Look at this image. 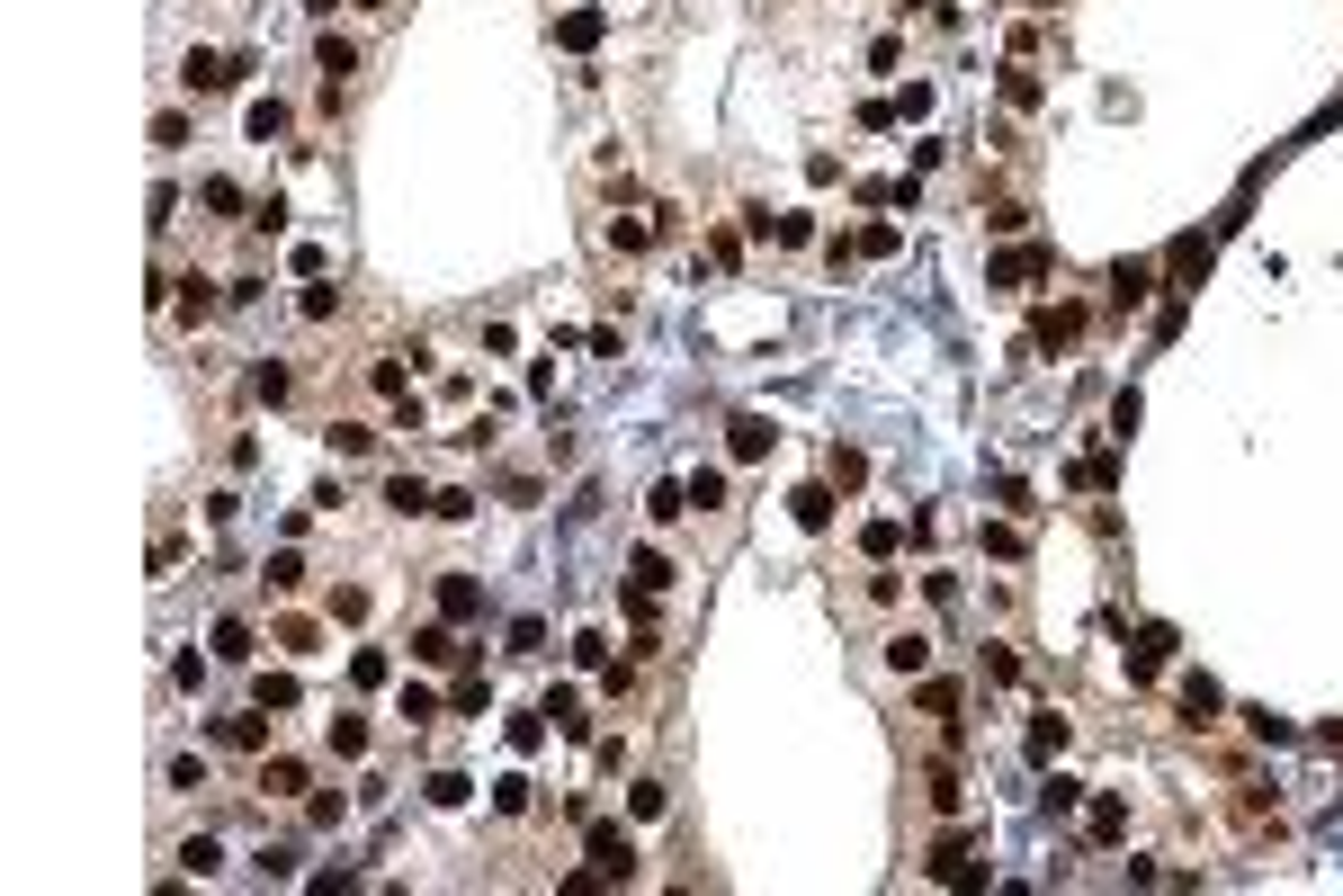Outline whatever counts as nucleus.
<instances>
[{
  "label": "nucleus",
  "mask_w": 1343,
  "mask_h": 896,
  "mask_svg": "<svg viewBox=\"0 0 1343 896\" xmlns=\"http://www.w3.org/2000/svg\"><path fill=\"white\" fill-rule=\"evenodd\" d=\"M645 511H654V520H681V511H690V484H654Z\"/></svg>",
  "instance_id": "42"
},
{
  "label": "nucleus",
  "mask_w": 1343,
  "mask_h": 896,
  "mask_svg": "<svg viewBox=\"0 0 1343 896\" xmlns=\"http://www.w3.org/2000/svg\"><path fill=\"white\" fill-rule=\"evenodd\" d=\"M394 717H403V727H430V717H439V690L403 682V690H394Z\"/></svg>",
  "instance_id": "17"
},
{
  "label": "nucleus",
  "mask_w": 1343,
  "mask_h": 896,
  "mask_svg": "<svg viewBox=\"0 0 1343 896\" xmlns=\"http://www.w3.org/2000/svg\"><path fill=\"white\" fill-rule=\"evenodd\" d=\"M1075 332H1084V305H1048V314H1039V332H1030V341H1039V350H1066Z\"/></svg>",
  "instance_id": "10"
},
{
  "label": "nucleus",
  "mask_w": 1343,
  "mask_h": 896,
  "mask_svg": "<svg viewBox=\"0 0 1343 896\" xmlns=\"http://www.w3.org/2000/svg\"><path fill=\"white\" fill-rule=\"evenodd\" d=\"M511 744H520V753H538V744H547V708H538V717H511Z\"/></svg>",
  "instance_id": "49"
},
{
  "label": "nucleus",
  "mask_w": 1343,
  "mask_h": 896,
  "mask_svg": "<svg viewBox=\"0 0 1343 896\" xmlns=\"http://www.w3.org/2000/svg\"><path fill=\"white\" fill-rule=\"evenodd\" d=\"M1075 484H1084V493H1110V484H1120V458H1110V448H1093V458H1075Z\"/></svg>",
  "instance_id": "18"
},
{
  "label": "nucleus",
  "mask_w": 1343,
  "mask_h": 896,
  "mask_svg": "<svg viewBox=\"0 0 1343 896\" xmlns=\"http://www.w3.org/2000/svg\"><path fill=\"white\" fill-rule=\"evenodd\" d=\"M645 242H654L645 215H618V224H610V252H645Z\"/></svg>",
  "instance_id": "32"
},
{
  "label": "nucleus",
  "mask_w": 1343,
  "mask_h": 896,
  "mask_svg": "<svg viewBox=\"0 0 1343 896\" xmlns=\"http://www.w3.org/2000/svg\"><path fill=\"white\" fill-rule=\"evenodd\" d=\"M627 816H663V780H637V789H627Z\"/></svg>",
  "instance_id": "48"
},
{
  "label": "nucleus",
  "mask_w": 1343,
  "mask_h": 896,
  "mask_svg": "<svg viewBox=\"0 0 1343 896\" xmlns=\"http://www.w3.org/2000/svg\"><path fill=\"white\" fill-rule=\"evenodd\" d=\"M1219 708H1227V690L1209 672H1182V727H1219Z\"/></svg>",
  "instance_id": "3"
},
{
  "label": "nucleus",
  "mask_w": 1343,
  "mask_h": 896,
  "mask_svg": "<svg viewBox=\"0 0 1343 896\" xmlns=\"http://www.w3.org/2000/svg\"><path fill=\"white\" fill-rule=\"evenodd\" d=\"M197 197H207L215 215H234V207H242V189H234V180H197Z\"/></svg>",
  "instance_id": "50"
},
{
  "label": "nucleus",
  "mask_w": 1343,
  "mask_h": 896,
  "mask_svg": "<svg viewBox=\"0 0 1343 896\" xmlns=\"http://www.w3.org/2000/svg\"><path fill=\"white\" fill-rule=\"evenodd\" d=\"M421 798H430V807H466V798H475V780H466V771H430V780H421Z\"/></svg>",
  "instance_id": "16"
},
{
  "label": "nucleus",
  "mask_w": 1343,
  "mask_h": 896,
  "mask_svg": "<svg viewBox=\"0 0 1343 896\" xmlns=\"http://www.w3.org/2000/svg\"><path fill=\"white\" fill-rule=\"evenodd\" d=\"M771 439H779V431H771L762 413H734V439H726V448H734V458H771Z\"/></svg>",
  "instance_id": "13"
},
{
  "label": "nucleus",
  "mask_w": 1343,
  "mask_h": 896,
  "mask_svg": "<svg viewBox=\"0 0 1343 896\" xmlns=\"http://www.w3.org/2000/svg\"><path fill=\"white\" fill-rule=\"evenodd\" d=\"M1316 744H1334V753H1343V717H1326V727H1316Z\"/></svg>",
  "instance_id": "51"
},
{
  "label": "nucleus",
  "mask_w": 1343,
  "mask_h": 896,
  "mask_svg": "<svg viewBox=\"0 0 1343 896\" xmlns=\"http://www.w3.org/2000/svg\"><path fill=\"white\" fill-rule=\"evenodd\" d=\"M886 663H896V672H923V663H931V637H896V645H886Z\"/></svg>",
  "instance_id": "36"
},
{
  "label": "nucleus",
  "mask_w": 1343,
  "mask_h": 896,
  "mask_svg": "<svg viewBox=\"0 0 1343 896\" xmlns=\"http://www.w3.org/2000/svg\"><path fill=\"white\" fill-rule=\"evenodd\" d=\"M860 476H869V458H860V448H833V484H842V493H851Z\"/></svg>",
  "instance_id": "47"
},
{
  "label": "nucleus",
  "mask_w": 1343,
  "mask_h": 896,
  "mask_svg": "<svg viewBox=\"0 0 1343 896\" xmlns=\"http://www.w3.org/2000/svg\"><path fill=\"white\" fill-rule=\"evenodd\" d=\"M582 852H592L600 879H637V842H627V825H592V834H582Z\"/></svg>",
  "instance_id": "1"
},
{
  "label": "nucleus",
  "mask_w": 1343,
  "mask_h": 896,
  "mask_svg": "<svg viewBox=\"0 0 1343 896\" xmlns=\"http://www.w3.org/2000/svg\"><path fill=\"white\" fill-rule=\"evenodd\" d=\"M555 45H573V55H592V45H600V10H565V18H555Z\"/></svg>",
  "instance_id": "14"
},
{
  "label": "nucleus",
  "mask_w": 1343,
  "mask_h": 896,
  "mask_svg": "<svg viewBox=\"0 0 1343 896\" xmlns=\"http://www.w3.org/2000/svg\"><path fill=\"white\" fill-rule=\"evenodd\" d=\"M215 861H224L215 834H189V842H180V869H189V879H215Z\"/></svg>",
  "instance_id": "23"
},
{
  "label": "nucleus",
  "mask_w": 1343,
  "mask_h": 896,
  "mask_svg": "<svg viewBox=\"0 0 1343 896\" xmlns=\"http://www.w3.org/2000/svg\"><path fill=\"white\" fill-rule=\"evenodd\" d=\"M296 700H305V690H296V672H260V690H251V708H278V717H287Z\"/></svg>",
  "instance_id": "15"
},
{
  "label": "nucleus",
  "mask_w": 1343,
  "mask_h": 896,
  "mask_svg": "<svg viewBox=\"0 0 1343 896\" xmlns=\"http://www.w3.org/2000/svg\"><path fill=\"white\" fill-rule=\"evenodd\" d=\"M215 655L224 663H251V628H242V618H215Z\"/></svg>",
  "instance_id": "29"
},
{
  "label": "nucleus",
  "mask_w": 1343,
  "mask_h": 896,
  "mask_svg": "<svg viewBox=\"0 0 1343 896\" xmlns=\"http://www.w3.org/2000/svg\"><path fill=\"white\" fill-rule=\"evenodd\" d=\"M251 135H260V144L287 135V99H251Z\"/></svg>",
  "instance_id": "30"
},
{
  "label": "nucleus",
  "mask_w": 1343,
  "mask_h": 896,
  "mask_svg": "<svg viewBox=\"0 0 1343 896\" xmlns=\"http://www.w3.org/2000/svg\"><path fill=\"white\" fill-rule=\"evenodd\" d=\"M215 744H234V753H260V744H269V708H251V717H224V727H215Z\"/></svg>",
  "instance_id": "11"
},
{
  "label": "nucleus",
  "mask_w": 1343,
  "mask_h": 896,
  "mask_svg": "<svg viewBox=\"0 0 1343 896\" xmlns=\"http://www.w3.org/2000/svg\"><path fill=\"white\" fill-rule=\"evenodd\" d=\"M439 618H484V583L475 574H439Z\"/></svg>",
  "instance_id": "7"
},
{
  "label": "nucleus",
  "mask_w": 1343,
  "mask_h": 896,
  "mask_svg": "<svg viewBox=\"0 0 1343 896\" xmlns=\"http://www.w3.org/2000/svg\"><path fill=\"white\" fill-rule=\"evenodd\" d=\"M1003 108H1039V72L1030 63H1003Z\"/></svg>",
  "instance_id": "21"
},
{
  "label": "nucleus",
  "mask_w": 1343,
  "mask_h": 896,
  "mask_svg": "<svg viewBox=\"0 0 1343 896\" xmlns=\"http://www.w3.org/2000/svg\"><path fill=\"white\" fill-rule=\"evenodd\" d=\"M413 663H458V618H430V628H413Z\"/></svg>",
  "instance_id": "8"
},
{
  "label": "nucleus",
  "mask_w": 1343,
  "mask_h": 896,
  "mask_svg": "<svg viewBox=\"0 0 1343 896\" xmlns=\"http://www.w3.org/2000/svg\"><path fill=\"white\" fill-rule=\"evenodd\" d=\"M1039 269H1048V252L1021 242V252H995V260H985V287H1021V279H1039Z\"/></svg>",
  "instance_id": "4"
},
{
  "label": "nucleus",
  "mask_w": 1343,
  "mask_h": 896,
  "mask_svg": "<svg viewBox=\"0 0 1343 896\" xmlns=\"http://www.w3.org/2000/svg\"><path fill=\"white\" fill-rule=\"evenodd\" d=\"M314 55H323V99H341V81H349V72H359V45L323 28V45H314Z\"/></svg>",
  "instance_id": "5"
},
{
  "label": "nucleus",
  "mask_w": 1343,
  "mask_h": 896,
  "mask_svg": "<svg viewBox=\"0 0 1343 896\" xmlns=\"http://www.w3.org/2000/svg\"><path fill=\"white\" fill-rule=\"evenodd\" d=\"M860 547H869V556L886 565V556H896V547H905V529H896V520H869V529H860Z\"/></svg>",
  "instance_id": "34"
},
{
  "label": "nucleus",
  "mask_w": 1343,
  "mask_h": 896,
  "mask_svg": "<svg viewBox=\"0 0 1343 896\" xmlns=\"http://www.w3.org/2000/svg\"><path fill=\"white\" fill-rule=\"evenodd\" d=\"M914 708H923V717H958V690H950V682H923Z\"/></svg>",
  "instance_id": "38"
},
{
  "label": "nucleus",
  "mask_w": 1343,
  "mask_h": 896,
  "mask_svg": "<svg viewBox=\"0 0 1343 896\" xmlns=\"http://www.w3.org/2000/svg\"><path fill=\"white\" fill-rule=\"evenodd\" d=\"M430 503H439V493H430L421 476H394V484H386V511H430Z\"/></svg>",
  "instance_id": "24"
},
{
  "label": "nucleus",
  "mask_w": 1343,
  "mask_h": 896,
  "mask_svg": "<svg viewBox=\"0 0 1343 896\" xmlns=\"http://www.w3.org/2000/svg\"><path fill=\"white\" fill-rule=\"evenodd\" d=\"M1147 296H1155V260H1120V269H1110V305H1120V314L1147 305Z\"/></svg>",
  "instance_id": "6"
},
{
  "label": "nucleus",
  "mask_w": 1343,
  "mask_h": 896,
  "mask_svg": "<svg viewBox=\"0 0 1343 896\" xmlns=\"http://www.w3.org/2000/svg\"><path fill=\"white\" fill-rule=\"evenodd\" d=\"M260 583H269V592H296V583H305V556H269Z\"/></svg>",
  "instance_id": "43"
},
{
  "label": "nucleus",
  "mask_w": 1343,
  "mask_h": 896,
  "mask_svg": "<svg viewBox=\"0 0 1343 896\" xmlns=\"http://www.w3.org/2000/svg\"><path fill=\"white\" fill-rule=\"evenodd\" d=\"M349 682L376 690V682H386V655H376V645H359V655H349Z\"/></svg>",
  "instance_id": "40"
},
{
  "label": "nucleus",
  "mask_w": 1343,
  "mask_h": 896,
  "mask_svg": "<svg viewBox=\"0 0 1343 896\" xmlns=\"http://www.w3.org/2000/svg\"><path fill=\"white\" fill-rule=\"evenodd\" d=\"M1200 269H1209V242H1200V234H1182V242H1174V279L1191 287V279H1200Z\"/></svg>",
  "instance_id": "28"
},
{
  "label": "nucleus",
  "mask_w": 1343,
  "mask_h": 896,
  "mask_svg": "<svg viewBox=\"0 0 1343 896\" xmlns=\"http://www.w3.org/2000/svg\"><path fill=\"white\" fill-rule=\"evenodd\" d=\"M242 72H251L242 55H207V45H197V55L180 63V81H189V90H234V81H242Z\"/></svg>",
  "instance_id": "2"
},
{
  "label": "nucleus",
  "mask_w": 1343,
  "mask_h": 896,
  "mask_svg": "<svg viewBox=\"0 0 1343 896\" xmlns=\"http://www.w3.org/2000/svg\"><path fill=\"white\" fill-rule=\"evenodd\" d=\"M287 386H296V377H287V368H278V359H260V368H251V394H260V404H278V394H287Z\"/></svg>",
  "instance_id": "33"
},
{
  "label": "nucleus",
  "mask_w": 1343,
  "mask_h": 896,
  "mask_svg": "<svg viewBox=\"0 0 1343 896\" xmlns=\"http://www.w3.org/2000/svg\"><path fill=\"white\" fill-rule=\"evenodd\" d=\"M296 305H305V323H332V314H341V287H323V279H314L305 296H296Z\"/></svg>",
  "instance_id": "37"
},
{
  "label": "nucleus",
  "mask_w": 1343,
  "mask_h": 896,
  "mask_svg": "<svg viewBox=\"0 0 1343 896\" xmlns=\"http://www.w3.org/2000/svg\"><path fill=\"white\" fill-rule=\"evenodd\" d=\"M180 314H189V323H207V314H215V287H207V279H189V287H180Z\"/></svg>",
  "instance_id": "45"
},
{
  "label": "nucleus",
  "mask_w": 1343,
  "mask_h": 896,
  "mask_svg": "<svg viewBox=\"0 0 1343 896\" xmlns=\"http://www.w3.org/2000/svg\"><path fill=\"white\" fill-rule=\"evenodd\" d=\"M1245 727H1254V744H1289V717H1272V708H1245Z\"/></svg>",
  "instance_id": "46"
},
{
  "label": "nucleus",
  "mask_w": 1343,
  "mask_h": 896,
  "mask_svg": "<svg viewBox=\"0 0 1343 896\" xmlns=\"http://www.w3.org/2000/svg\"><path fill=\"white\" fill-rule=\"evenodd\" d=\"M1039 10H1057V0H1039Z\"/></svg>",
  "instance_id": "52"
},
{
  "label": "nucleus",
  "mask_w": 1343,
  "mask_h": 896,
  "mask_svg": "<svg viewBox=\"0 0 1343 896\" xmlns=\"http://www.w3.org/2000/svg\"><path fill=\"white\" fill-rule=\"evenodd\" d=\"M627 574H637L645 592H663V583H672V556H663V547H637V556H627Z\"/></svg>",
  "instance_id": "20"
},
{
  "label": "nucleus",
  "mask_w": 1343,
  "mask_h": 896,
  "mask_svg": "<svg viewBox=\"0 0 1343 896\" xmlns=\"http://www.w3.org/2000/svg\"><path fill=\"white\" fill-rule=\"evenodd\" d=\"M251 861H260V879H296V852H287V842H260Z\"/></svg>",
  "instance_id": "41"
},
{
  "label": "nucleus",
  "mask_w": 1343,
  "mask_h": 896,
  "mask_svg": "<svg viewBox=\"0 0 1343 896\" xmlns=\"http://www.w3.org/2000/svg\"><path fill=\"white\" fill-rule=\"evenodd\" d=\"M332 448H341V458H368L376 431H359V421H332Z\"/></svg>",
  "instance_id": "44"
},
{
  "label": "nucleus",
  "mask_w": 1343,
  "mask_h": 896,
  "mask_svg": "<svg viewBox=\"0 0 1343 896\" xmlns=\"http://www.w3.org/2000/svg\"><path fill=\"white\" fill-rule=\"evenodd\" d=\"M789 511H797V529H824V520H833V493H824V484H797Z\"/></svg>",
  "instance_id": "19"
},
{
  "label": "nucleus",
  "mask_w": 1343,
  "mask_h": 896,
  "mask_svg": "<svg viewBox=\"0 0 1343 896\" xmlns=\"http://www.w3.org/2000/svg\"><path fill=\"white\" fill-rule=\"evenodd\" d=\"M1048 753H1066V717H1039L1030 727V762H1048Z\"/></svg>",
  "instance_id": "31"
},
{
  "label": "nucleus",
  "mask_w": 1343,
  "mask_h": 896,
  "mask_svg": "<svg viewBox=\"0 0 1343 896\" xmlns=\"http://www.w3.org/2000/svg\"><path fill=\"white\" fill-rule=\"evenodd\" d=\"M260 789L269 798H296V789H305V762H260Z\"/></svg>",
  "instance_id": "25"
},
{
  "label": "nucleus",
  "mask_w": 1343,
  "mask_h": 896,
  "mask_svg": "<svg viewBox=\"0 0 1343 896\" xmlns=\"http://www.w3.org/2000/svg\"><path fill=\"white\" fill-rule=\"evenodd\" d=\"M1120 834H1129V807H1120V798H1093V807H1084V842H1120Z\"/></svg>",
  "instance_id": "12"
},
{
  "label": "nucleus",
  "mask_w": 1343,
  "mask_h": 896,
  "mask_svg": "<svg viewBox=\"0 0 1343 896\" xmlns=\"http://www.w3.org/2000/svg\"><path fill=\"white\" fill-rule=\"evenodd\" d=\"M323 744H332L341 762H359V753H368V727H359V717H332V735H323Z\"/></svg>",
  "instance_id": "27"
},
{
  "label": "nucleus",
  "mask_w": 1343,
  "mask_h": 896,
  "mask_svg": "<svg viewBox=\"0 0 1343 896\" xmlns=\"http://www.w3.org/2000/svg\"><path fill=\"white\" fill-rule=\"evenodd\" d=\"M528 807H538V789H528L520 771H511V780H493V816H528Z\"/></svg>",
  "instance_id": "22"
},
{
  "label": "nucleus",
  "mask_w": 1343,
  "mask_h": 896,
  "mask_svg": "<svg viewBox=\"0 0 1343 896\" xmlns=\"http://www.w3.org/2000/svg\"><path fill=\"white\" fill-rule=\"evenodd\" d=\"M1174 663V628H1137V645H1129V672L1147 682V672H1164Z\"/></svg>",
  "instance_id": "9"
},
{
  "label": "nucleus",
  "mask_w": 1343,
  "mask_h": 896,
  "mask_svg": "<svg viewBox=\"0 0 1343 896\" xmlns=\"http://www.w3.org/2000/svg\"><path fill=\"white\" fill-rule=\"evenodd\" d=\"M717 503H726V476H717V466H699V476H690V511H717Z\"/></svg>",
  "instance_id": "35"
},
{
  "label": "nucleus",
  "mask_w": 1343,
  "mask_h": 896,
  "mask_svg": "<svg viewBox=\"0 0 1343 896\" xmlns=\"http://www.w3.org/2000/svg\"><path fill=\"white\" fill-rule=\"evenodd\" d=\"M1039 807H1048V816H1075V807H1084V780H1066V771H1057V780L1039 789Z\"/></svg>",
  "instance_id": "26"
},
{
  "label": "nucleus",
  "mask_w": 1343,
  "mask_h": 896,
  "mask_svg": "<svg viewBox=\"0 0 1343 896\" xmlns=\"http://www.w3.org/2000/svg\"><path fill=\"white\" fill-rule=\"evenodd\" d=\"M573 663H582V672H610V637L582 628V637H573Z\"/></svg>",
  "instance_id": "39"
}]
</instances>
